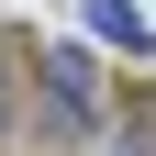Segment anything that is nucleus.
<instances>
[{
	"label": "nucleus",
	"mask_w": 156,
	"mask_h": 156,
	"mask_svg": "<svg viewBox=\"0 0 156 156\" xmlns=\"http://www.w3.org/2000/svg\"><path fill=\"white\" fill-rule=\"evenodd\" d=\"M11 112H23V101H11V67H0V145H11Z\"/></svg>",
	"instance_id": "obj_4"
},
{
	"label": "nucleus",
	"mask_w": 156,
	"mask_h": 156,
	"mask_svg": "<svg viewBox=\"0 0 156 156\" xmlns=\"http://www.w3.org/2000/svg\"><path fill=\"white\" fill-rule=\"evenodd\" d=\"M78 34L112 45V56H134V67L156 56V11H145V0H78Z\"/></svg>",
	"instance_id": "obj_2"
},
{
	"label": "nucleus",
	"mask_w": 156,
	"mask_h": 156,
	"mask_svg": "<svg viewBox=\"0 0 156 156\" xmlns=\"http://www.w3.org/2000/svg\"><path fill=\"white\" fill-rule=\"evenodd\" d=\"M34 112H45V134L56 145H89V134L112 123V89H101V56L89 45H34Z\"/></svg>",
	"instance_id": "obj_1"
},
{
	"label": "nucleus",
	"mask_w": 156,
	"mask_h": 156,
	"mask_svg": "<svg viewBox=\"0 0 156 156\" xmlns=\"http://www.w3.org/2000/svg\"><path fill=\"white\" fill-rule=\"evenodd\" d=\"M89 156H156V112H112L89 134Z\"/></svg>",
	"instance_id": "obj_3"
}]
</instances>
